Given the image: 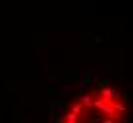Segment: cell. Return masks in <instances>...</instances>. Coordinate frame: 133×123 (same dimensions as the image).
Instances as JSON below:
<instances>
[{
    "instance_id": "obj_1",
    "label": "cell",
    "mask_w": 133,
    "mask_h": 123,
    "mask_svg": "<svg viewBox=\"0 0 133 123\" xmlns=\"http://www.w3.org/2000/svg\"><path fill=\"white\" fill-rule=\"evenodd\" d=\"M101 97H105L108 98V100H118V91L116 89H110V87H105V89H101Z\"/></svg>"
}]
</instances>
